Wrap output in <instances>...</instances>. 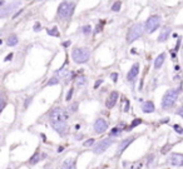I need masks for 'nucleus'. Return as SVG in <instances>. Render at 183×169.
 <instances>
[{
	"label": "nucleus",
	"mask_w": 183,
	"mask_h": 169,
	"mask_svg": "<svg viewBox=\"0 0 183 169\" xmlns=\"http://www.w3.org/2000/svg\"><path fill=\"white\" fill-rule=\"evenodd\" d=\"M72 59L77 64H84L90 59V50L88 48H74L72 50Z\"/></svg>",
	"instance_id": "f257e3e1"
},
{
	"label": "nucleus",
	"mask_w": 183,
	"mask_h": 169,
	"mask_svg": "<svg viewBox=\"0 0 183 169\" xmlns=\"http://www.w3.org/2000/svg\"><path fill=\"white\" fill-rule=\"evenodd\" d=\"M178 94H179V89H169L166 92V94L163 95L162 99V108L163 109H169L172 108L177 99H178Z\"/></svg>",
	"instance_id": "f03ea898"
},
{
	"label": "nucleus",
	"mask_w": 183,
	"mask_h": 169,
	"mask_svg": "<svg viewBox=\"0 0 183 169\" xmlns=\"http://www.w3.org/2000/svg\"><path fill=\"white\" fill-rule=\"evenodd\" d=\"M74 8H75V4L74 3L63 2L59 5V8H58V15H59V18L63 19V20H69V18L74 13Z\"/></svg>",
	"instance_id": "7ed1b4c3"
},
{
	"label": "nucleus",
	"mask_w": 183,
	"mask_h": 169,
	"mask_svg": "<svg viewBox=\"0 0 183 169\" xmlns=\"http://www.w3.org/2000/svg\"><path fill=\"white\" fill-rule=\"evenodd\" d=\"M143 31H144V28H143V24L142 23H136L133 24L131 28H129V31L127 34V43H133L136 41L137 39H139L142 35H143Z\"/></svg>",
	"instance_id": "20e7f679"
},
{
	"label": "nucleus",
	"mask_w": 183,
	"mask_h": 169,
	"mask_svg": "<svg viewBox=\"0 0 183 169\" xmlns=\"http://www.w3.org/2000/svg\"><path fill=\"white\" fill-rule=\"evenodd\" d=\"M48 117H49V120H50V122H53V120L68 122V119H69V113H68L65 109H63L62 107H54V108L49 112Z\"/></svg>",
	"instance_id": "39448f33"
},
{
	"label": "nucleus",
	"mask_w": 183,
	"mask_h": 169,
	"mask_svg": "<svg viewBox=\"0 0 183 169\" xmlns=\"http://www.w3.org/2000/svg\"><path fill=\"white\" fill-rule=\"evenodd\" d=\"M20 7H22V0H13V2H10L9 4L4 5L3 8H0V19L8 18Z\"/></svg>",
	"instance_id": "423d86ee"
},
{
	"label": "nucleus",
	"mask_w": 183,
	"mask_h": 169,
	"mask_svg": "<svg viewBox=\"0 0 183 169\" xmlns=\"http://www.w3.org/2000/svg\"><path fill=\"white\" fill-rule=\"evenodd\" d=\"M114 144V139L112 137H108V138H104V139H101L98 143L94 144V148H93V153L94 154H103L107 149H109L111 145Z\"/></svg>",
	"instance_id": "0eeeda50"
},
{
	"label": "nucleus",
	"mask_w": 183,
	"mask_h": 169,
	"mask_svg": "<svg viewBox=\"0 0 183 169\" xmlns=\"http://www.w3.org/2000/svg\"><path fill=\"white\" fill-rule=\"evenodd\" d=\"M161 23H162V18L159 15H152V17H149L147 19L144 29H146V31L148 34H152V33H154L161 27Z\"/></svg>",
	"instance_id": "6e6552de"
},
{
	"label": "nucleus",
	"mask_w": 183,
	"mask_h": 169,
	"mask_svg": "<svg viewBox=\"0 0 183 169\" xmlns=\"http://www.w3.org/2000/svg\"><path fill=\"white\" fill-rule=\"evenodd\" d=\"M52 128L60 135V137H65L69 133V125L68 122H63V120H53L50 122Z\"/></svg>",
	"instance_id": "1a4fd4ad"
},
{
	"label": "nucleus",
	"mask_w": 183,
	"mask_h": 169,
	"mask_svg": "<svg viewBox=\"0 0 183 169\" xmlns=\"http://www.w3.org/2000/svg\"><path fill=\"white\" fill-rule=\"evenodd\" d=\"M93 128H94V132H96L97 134H103V133H106L107 129H108V123H107L106 119L98 118V119L94 122Z\"/></svg>",
	"instance_id": "9d476101"
},
{
	"label": "nucleus",
	"mask_w": 183,
	"mask_h": 169,
	"mask_svg": "<svg viewBox=\"0 0 183 169\" xmlns=\"http://www.w3.org/2000/svg\"><path fill=\"white\" fill-rule=\"evenodd\" d=\"M168 163L174 167H183V154L179 153H172L168 157Z\"/></svg>",
	"instance_id": "9b49d317"
},
{
	"label": "nucleus",
	"mask_w": 183,
	"mask_h": 169,
	"mask_svg": "<svg viewBox=\"0 0 183 169\" xmlns=\"http://www.w3.org/2000/svg\"><path fill=\"white\" fill-rule=\"evenodd\" d=\"M139 74V63H134L132 65V68L129 69L128 74H127V80L128 81H133Z\"/></svg>",
	"instance_id": "f8f14e48"
},
{
	"label": "nucleus",
	"mask_w": 183,
	"mask_h": 169,
	"mask_svg": "<svg viewBox=\"0 0 183 169\" xmlns=\"http://www.w3.org/2000/svg\"><path fill=\"white\" fill-rule=\"evenodd\" d=\"M134 140V137H131V138H127V139H123L119 142V145H118V150H117V154H122Z\"/></svg>",
	"instance_id": "ddd939ff"
},
{
	"label": "nucleus",
	"mask_w": 183,
	"mask_h": 169,
	"mask_svg": "<svg viewBox=\"0 0 183 169\" xmlns=\"http://www.w3.org/2000/svg\"><path fill=\"white\" fill-rule=\"evenodd\" d=\"M118 99H119L118 92H112L111 95H109V98H108L107 102H106V107H107L108 109H112V108L117 104V100H118Z\"/></svg>",
	"instance_id": "4468645a"
},
{
	"label": "nucleus",
	"mask_w": 183,
	"mask_h": 169,
	"mask_svg": "<svg viewBox=\"0 0 183 169\" xmlns=\"http://www.w3.org/2000/svg\"><path fill=\"white\" fill-rule=\"evenodd\" d=\"M60 169H77V160L74 158H68L63 162Z\"/></svg>",
	"instance_id": "2eb2a0df"
},
{
	"label": "nucleus",
	"mask_w": 183,
	"mask_h": 169,
	"mask_svg": "<svg viewBox=\"0 0 183 169\" xmlns=\"http://www.w3.org/2000/svg\"><path fill=\"white\" fill-rule=\"evenodd\" d=\"M169 34H171V28H168V27L163 28V29H162V31H161V34H159V36H158V41H159V43L166 41V40L168 39Z\"/></svg>",
	"instance_id": "dca6fc26"
},
{
	"label": "nucleus",
	"mask_w": 183,
	"mask_h": 169,
	"mask_svg": "<svg viewBox=\"0 0 183 169\" xmlns=\"http://www.w3.org/2000/svg\"><path fill=\"white\" fill-rule=\"evenodd\" d=\"M142 110H143V113H153L156 110L153 102H149V100L148 102H144L142 104Z\"/></svg>",
	"instance_id": "f3484780"
},
{
	"label": "nucleus",
	"mask_w": 183,
	"mask_h": 169,
	"mask_svg": "<svg viewBox=\"0 0 183 169\" xmlns=\"http://www.w3.org/2000/svg\"><path fill=\"white\" fill-rule=\"evenodd\" d=\"M164 59H166V54H164V53H161V54L154 59V69H161V66H162L163 63H164Z\"/></svg>",
	"instance_id": "a211bd4d"
},
{
	"label": "nucleus",
	"mask_w": 183,
	"mask_h": 169,
	"mask_svg": "<svg viewBox=\"0 0 183 169\" xmlns=\"http://www.w3.org/2000/svg\"><path fill=\"white\" fill-rule=\"evenodd\" d=\"M40 160H42V154H40L39 150H38V152H35V153L32 155V158L29 159L28 163H29L30 165H35V164H38Z\"/></svg>",
	"instance_id": "6ab92c4d"
},
{
	"label": "nucleus",
	"mask_w": 183,
	"mask_h": 169,
	"mask_svg": "<svg viewBox=\"0 0 183 169\" xmlns=\"http://www.w3.org/2000/svg\"><path fill=\"white\" fill-rule=\"evenodd\" d=\"M18 41H19L18 36H17L15 34H13V35H10V36L8 38V40H7V44H8L9 46H15V45L18 44Z\"/></svg>",
	"instance_id": "aec40b11"
},
{
	"label": "nucleus",
	"mask_w": 183,
	"mask_h": 169,
	"mask_svg": "<svg viewBox=\"0 0 183 169\" xmlns=\"http://www.w3.org/2000/svg\"><path fill=\"white\" fill-rule=\"evenodd\" d=\"M59 81H60V78L55 75V76H53V78H50V79L48 80L47 85H48V87H52V85H57V84H59Z\"/></svg>",
	"instance_id": "412c9836"
},
{
	"label": "nucleus",
	"mask_w": 183,
	"mask_h": 169,
	"mask_svg": "<svg viewBox=\"0 0 183 169\" xmlns=\"http://www.w3.org/2000/svg\"><path fill=\"white\" fill-rule=\"evenodd\" d=\"M141 123H142V119H141V118H137V119H134V120H133V122L131 123V125H129V127H128V128H127L126 130H127V132H129V130L134 129L136 127H138V125H139Z\"/></svg>",
	"instance_id": "4be33fe9"
},
{
	"label": "nucleus",
	"mask_w": 183,
	"mask_h": 169,
	"mask_svg": "<svg viewBox=\"0 0 183 169\" xmlns=\"http://www.w3.org/2000/svg\"><path fill=\"white\" fill-rule=\"evenodd\" d=\"M47 33L48 35H52V36H60V33L58 30V28H52V29H47Z\"/></svg>",
	"instance_id": "5701e85b"
},
{
	"label": "nucleus",
	"mask_w": 183,
	"mask_h": 169,
	"mask_svg": "<svg viewBox=\"0 0 183 169\" xmlns=\"http://www.w3.org/2000/svg\"><path fill=\"white\" fill-rule=\"evenodd\" d=\"M122 133V129L119 128V127H116V128H113L112 130H111V133H109V137H117V135H119Z\"/></svg>",
	"instance_id": "b1692460"
},
{
	"label": "nucleus",
	"mask_w": 183,
	"mask_h": 169,
	"mask_svg": "<svg viewBox=\"0 0 183 169\" xmlns=\"http://www.w3.org/2000/svg\"><path fill=\"white\" fill-rule=\"evenodd\" d=\"M85 83H87V78H85L84 75H80V76L77 78V85L82 87V85H84Z\"/></svg>",
	"instance_id": "393cba45"
},
{
	"label": "nucleus",
	"mask_w": 183,
	"mask_h": 169,
	"mask_svg": "<svg viewBox=\"0 0 183 169\" xmlns=\"http://www.w3.org/2000/svg\"><path fill=\"white\" fill-rule=\"evenodd\" d=\"M94 144H96V139H94V138L87 139V140L83 143V145H84V147H87V148H88V147H92V145H94Z\"/></svg>",
	"instance_id": "a878e982"
},
{
	"label": "nucleus",
	"mask_w": 183,
	"mask_h": 169,
	"mask_svg": "<svg viewBox=\"0 0 183 169\" xmlns=\"http://www.w3.org/2000/svg\"><path fill=\"white\" fill-rule=\"evenodd\" d=\"M82 33H83L84 35H89V34L92 33V27H90V25H84V27L82 28Z\"/></svg>",
	"instance_id": "bb28decb"
},
{
	"label": "nucleus",
	"mask_w": 183,
	"mask_h": 169,
	"mask_svg": "<svg viewBox=\"0 0 183 169\" xmlns=\"http://www.w3.org/2000/svg\"><path fill=\"white\" fill-rule=\"evenodd\" d=\"M121 7H122V2H119V0H118V2H116V3L112 5V10H113V12H119V10H121Z\"/></svg>",
	"instance_id": "cd10ccee"
},
{
	"label": "nucleus",
	"mask_w": 183,
	"mask_h": 169,
	"mask_svg": "<svg viewBox=\"0 0 183 169\" xmlns=\"http://www.w3.org/2000/svg\"><path fill=\"white\" fill-rule=\"evenodd\" d=\"M78 105H79L78 103H73V104H70L69 108H68V109H69V113H75L77 109H78Z\"/></svg>",
	"instance_id": "c85d7f7f"
},
{
	"label": "nucleus",
	"mask_w": 183,
	"mask_h": 169,
	"mask_svg": "<svg viewBox=\"0 0 183 169\" xmlns=\"http://www.w3.org/2000/svg\"><path fill=\"white\" fill-rule=\"evenodd\" d=\"M73 92H74V89H73V88H70V89H69V92L67 93V95H65V100H67V102H70V100H72Z\"/></svg>",
	"instance_id": "c756f323"
},
{
	"label": "nucleus",
	"mask_w": 183,
	"mask_h": 169,
	"mask_svg": "<svg viewBox=\"0 0 183 169\" xmlns=\"http://www.w3.org/2000/svg\"><path fill=\"white\" fill-rule=\"evenodd\" d=\"M32 102H33V97H28L25 99V103H24V109H28V107L32 104Z\"/></svg>",
	"instance_id": "7c9ffc66"
},
{
	"label": "nucleus",
	"mask_w": 183,
	"mask_h": 169,
	"mask_svg": "<svg viewBox=\"0 0 183 169\" xmlns=\"http://www.w3.org/2000/svg\"><path fill=\"white\" fill-rule=\"evenodd\" d=\"M173 129H174V132H177L178 134H183V128H182L181 125L174 124V125H173Z\"/></svg>",
	"instance_id": "2f4dec72"
},
{
	"label": "nucleus",
	"mask_w": 183,
	"mask_h": 169,
	"mask_svg": "<svg viewBox=\"0 0 183 169\" xmlns=\"http://www.w3.org/2000/svg\"><path fill=\"white\" fill-rule=\"evenodd\" d=\"M33 29H34V31H40V29H42V25H40V23L39 22H37L35 24H34V27H33Z\"/></svg>",
	"instance_id": "473e14b6"
},
{
	"label": "nucleus",
	"mask_w": 183,
	"mask_h": 169,
	"mask_svg": "<svg viewBox=\"0 0 183 169\" xmlns=\"http://www.w3.org/2000/svg\"><path fill=\"white\" fill-rule=\"evenodd\" d=\"M4 107H5V100L0 97V113L3 112V109H4Z\"/></svg>",
	"instance_id": "72a5a7b5"
},
{
	"label": "nucleus",
	"mask_w": 183,
	"mask_h": 169,
	"mask_svg": "<svg viewBox=\"0 0 183 169\" xmlns=\"http://www.w3.org/2000/svg\"><path fill=\"white\" fill-rule=\"evenodd\" d=\"M103 84V79H99V80H97L96 83H94V89H98V87H101Z\"/></svg>",
	"instance_id": "f704fd0d"
},
{
	"label": "nucleus",
	"mask_w": 183,
	"mask_h": 169,
	"mask_svg": "<svg viewBox=\"0 0 183 169\" xmlns=\"http://www.w3.org/2000/svg\"><path fill=\"white\" fill-rule=\"evenodd\" d=\"M111 78H112V80L116 83V81L118 80V74H117V73H112V74H111Z\"/></svg>",
	"instance_id": "c9c22d12"
},
{
	"label": "nucleus",
	"mask_w": 183,
	"mask_h": 169,
	"mask_svg": "<svg viewBox=\"0 0 183 169\" xmlns=\"http://www.w3.org/2000/svg\"><path fill=\"white\" fill-rule=\"evenodd\" d=\"M83 138H84V135H83L82 133H80V134H75V135H74V139H75V140H78V142H79V140H82Z\"/></svg>",
	"instance_id": "e433bc0d"
},
{
	"label": "nucleus",
	"mask_w": 183,
	"mask_h": 169,
	"mask_svg": "<svg viewBox=\"0 0 183 169\" xmlns=\"http://www.w3.org/2000/svg\"><path fill=\"white\" fill-rule=\"evenodd\" d=\"M177 114H178V115H181V117L183 118V107H181V108L177 110Z\"/></svg>",
	"instance_id": "4c0bfd02"
},
{
	"label": "nucleus",
	"mask_w": 183,
	"mask_h": 169,
	"mask_svg": "<svg viewBox=\"0 0 183 169\" xmlns=\"http://www.w3.org/2000/svg\"><path fill=\"white\" fill-rule=\"evenodd\" d=\"M12 58H13V53H10L9 55H7L4 60H5V61H9V60H12Z\"/></svg>",
	"instance_id": "58836bf2"
},
{
	"label": "nucleus",
	"mask_w": 183,
	"mask_h": 169,
	"mask_svg": "<svg viewBox=\"0 0 183 169\" xmlns=\"http://www.w3.org/2000/svg\"><path fill=\"white\" fill-rule=\"evenodd\" d=\"M70 44H72V41H70V40H68V41H65V43H63V46H64V48H68V46H69Z\"/></svg>",
	"instance_id": "ea45409f"
},
{
	"label": "nucleus",
	"mask_w": 183,
	"mask_h": 169,
	"mask_svg": "<svg viewBox=\"0 0 183 169\" xmlns=\"http://www.w3.org/2000/svg\"><path fill=\"white\" fill-rule=\"evenodd\" d=\"M129 107H131V104H129V102L127 100V104H126V108H124V112H128V110H129Z\"/></svg>",
	"instance_id": "a19ab883"
},
{
	"label": "nucleus",
	"mask_w": 183,
	"mask_h": 169,
	"mask_svg": "<svg viewBox=\"0 0 183 169\" xmlns=\"http://www.w3.org/2000/svg\"><path fill=\"white\" fill-rule=\"evenodd\" d=\"M63 150H64V147H58L57 148V153H63Z\"/></svg>",
	"instance_id": "79ce46f5"
},
{
	"label": "nucleus",
	"mask_w": 183,
	"mask_h": 169,
	"mask_svg": "<svg viewBox=\"0 0 183 169\" xmlns=\"http://www.w3.org/2000/svg\"><path fill=\"white\" fill-rule=\"evenodd\" d=\"M22 13H23V9H22V10H19V12H18V13H17V14H15V15L13 17V18H14V19H17V18H18V17H19V15H20Z\"/></svg>",
	"instance_id": "37998d69"
},
{
	"label": "nucleus",
	"mask_w": 183,
	"mask_h": 169,
	"mask_svg": "<svg viewBox=\"0 0 183 169\" xmlns=\"http://www.w3.org/2000/svg\"><path fill=\"white\" fill-rule=\"evenodd\" d=\"M99 31H102V27H101V25H97V29H96V33H99Z\"/></svg>",
	"instance_id": "c03bdc74"
},
{
	"label": "nucleus",
	"mask_w": 183,
	"mask_h": 169,
	"mask_svg": "<svg viewBox=\"0 0 183 169\" xmlns=\"http://www.w3.org/2000/svg\"><path fill=\"white\" fill-rule=\"evenodd\" d=\"M152 160H153V155H151V157L148 158V164H149V163H152Z\"/></svg>",
	"instance_id": "a18cd8bd"
},
{
	"label": "nucleus",
	"mask_w": 183,
	"mask_h": 169,
	"mask_svg": "<svg viewBox=\"0 0 183 169\" xmlns=\"http://www.w3.org/2000/svg\"><path fill=\"white\" fill-rule=\"evenodd\" d=\"M75 129L79 130V129H80V124H77V125H75Z\"/></svg>",
	"instance_id": "49530a36"
},
{
	"label": "nucleus",
	"mask_w": 183,
	"mask_h": 169,
	"mask_svg": "<svg viewBox=\"0 0 183 169\" xmlns=\"http://www.w3.org/2000/svg\"><path fill=\"white\" fill-rule=\"evenodd\" d=\"M44 158H47V154H45V153L42 154V159H44Z\"/></svg>",
	"instance_id": "de8ad7c7"
},
{
	"label": "nucleus",
	"mask_w": 183,
	"mask_h": 169,
	"mask_svg": "<svg viewBox=\"0 0 183 169\" xmlns=\"http://www.w3.org/2000/svg\"><path fill=\"white\" fill-rule=\"evenodd\" d=\"M4 4V2H3V0H2V2H0V5H3Z\"/></svg>",
	"instance_id": "09e8293b"
},
{
	"label": "nucleus",
	"mask_w": 183,
	"mask_h": 169,
	"mask_svg": "<svg viewBox=\"0 0 183 169\" xmlns=\"http://www.w3.org/2000/svg\"><path fill=\"white\" fill-rule=\"evenodd\" d=\"M2 43H3V40H2V39H0V44H2Z\"/></svg>",
	"instance_id": "8fccbe9b"
},
{
	"label": "nucleus",
	"mask_w": 183,
	"mask_h": 169,
	"mask_svg": "<svg viewBox=\"0 0 183 169\" xmlns=\"http://www.w3.org/2000/svg\"><path fill=\"white\" fill-rule=\"evenodd\" d=\"M7 169H12V168H10V167H9V168H7Z\"/></svg>",
	"instance_id": "3c124183"
},
{
	"label": "nucleus",
	"mask_w": 183,
	"mask_h": 169,
	"mask_svg": "<svg viewBox=\"0 0 183 169\" xmlns=\"http://www.w3.org/2000/svg\"><path fill=\"white\" fill-rule=\"evenodd\" d=\"M44 169H49V168H44ZM50 169H52V168H50Z\"/></svg>",
	"instance_id": "603ef678"
}]
</instances>
